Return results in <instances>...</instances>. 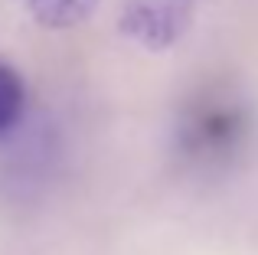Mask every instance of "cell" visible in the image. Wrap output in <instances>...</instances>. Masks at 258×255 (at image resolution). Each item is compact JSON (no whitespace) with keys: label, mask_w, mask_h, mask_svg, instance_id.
<instances>
[{"label":"cell","mask_w":258,"mask_h":255,"mask_svg":"<svg viewBox=\"0 0 258 255\" xmlns=\"http://www.w3.org/2000/svg\"><path fill=\"white\" fill-rule=\"evenodd\" d=\"M252 108L232 85H206L180 111V147L193 160H226L245 144Z\"/></svg>","instance_id":"cell-1"},{"label":"cell","mask_w":258,"mask_h":255,"mask_svg":"<svg viewBox=\"0 0 258 255\" xmlns=\"http://www.w3.org/2000/svg\"><path fill=\"white\" fill-rule=\"evenodd\" d=\"M189 20H193L189 0H127L118 26L134 43L147 49H164L189 30Z\"/></svg>","instance_id":"cell-2"},{"label":"cell","mask_w":258,"mask_h":255,"mask_svg":"<svg viewBox=\"0 0 258 255\" xmlns=\"http://www.w3.org/2000/svg\"><path fill=\"white\" fill-rule=\"evenodd\" d=\"M30 13L36 17L39 26L49 30H69V26L82 23L88 13L98 7V0H26Z\"/></svg>","instance_id":"cell-3"},{"label":"cell","mask_w":258,"mask_h":255,"mask_svg":"<svg viewBox=\"0 0 258 255\" xmlns=\"http://www.w3.org/2000/svg\"><path fill=\"white\" fill-rule=\"evenodd\" d=\"M23 108H26L23 79H20V72L13 66H7L0 59V138L17 128V121L23 118Z\"/></svg>","instance_id":"cell-4"}]
</instances>
